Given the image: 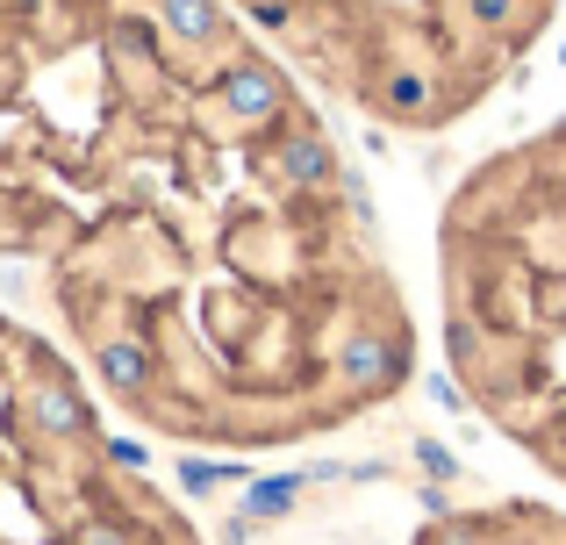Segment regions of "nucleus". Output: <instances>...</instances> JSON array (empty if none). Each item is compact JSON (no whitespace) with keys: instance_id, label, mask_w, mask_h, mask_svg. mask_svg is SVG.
I'll return each mask as SVG.
<instances>
[{"instance_id":"2","label":"nucleus","mask_w":566,"mask_h":545,"mask_svg":"<svg viewBox=\"0 0 566 545\" xmlns=\"http://www.w3.org/2000/svg\"><path fill=\"white\" fill-rule=\"evenodd\" d=\"M401 366H409V352H401V331H387V323H359V331L337 337V388L352 395V402H374V395H387L401 380Z\"/></svg>"},{"instance_id":"4","label":"nucleus","mask_w":566,"mask_h":545,"mask_svg":"<svg viewBox=\"0 0 566 545\" xmlns=\"http://www.w3.org/2000/svg\"><path fill=\"white\" fill-rule=\"evenodd\" d=\"M29 423H36L43 438H57V446H80V438H94V409H86V395L72 388V380L57 374L51 359H43L36 380H29Z\"/></svg>"},{"instance_id":"14","label":"nucleus","mask_w":566,"mask_h":545,"mask_svg":"<svg viewBox=\"0 0 566 545\" xmlns=\"http://www.w3.org/2000/svg\"><path fill=\"white\" fill-rule=\"evenodd\" d=\"M559 65H566V51H559Z\"/></svg>"},{"instance_id":"5","label":"nucleus","mask_w":566,"mask_h":545,"mask_svg":"<svg viewBox=\"0 0 566 545\" xmlns=\"http://www.w3.org/2000/svg\"><path fill=\"white\" fill-rule=\"evenodd\" d=\"M94 366H101V388L129 395V402H144V395L158 388V352H151V337H137V331L94 337Z\"/></svg>"},{"instance_id":"12","label":"nucleus","mask_w":566,"mask_h":545,"mask_svg":"<svg viewBox=\"0 0 566 545\" xmlns=\"http://www.w3.org/2000/svg\"><path fill=\"white\" fill-rule=\"evenodd\" d=\"M423 395H430L438 409H467V388H459L452 374H423Z\"/></svg>"},{"instance_id":"3","label":"nucleus","mask_w":566,"mask_h":545,"mask_svg":"<svg viewBox=\"0 0 566 545\" xmlns=\"http://www.w3.org/2000/svg\"><path fill=\"white\" fill-rule=\"evenodd\" d=\"M265 166L280 172V187H294V195H323V187H345V166H337L331 137H323L316 123H287L273 144H265Z\"/></svg>"},{"instance_id":"8","label":"nucleus","mask_w":566,"mask_h":545,"mask_svg":"<svg viewBox=\"0 0 566 545\" xmlns=\"http://www.w3.org/2000/svg\"><path fill=\"white\" fill-rule=\"evenodd\" d=\"M216 481H244L237 467H222V460H180V489L187 495H208Z\"/></svg>"},{"instance_id":"15","label":"nucleus","mask_w":566,"mask_h":545,"mask_svg":"<svg viewBox=\"0 0 566 545\" xmlns=\"http://www.w3.org/2000/svg\"><path fill=\"white\" fill-rule=\"evenodd\" d=\"M559 14H566V0H559Z\"/></svg>"},{"instance_id":"1","label":"nucleus","mask_w":566,"mask_h":545,"mask_svg":"<svg viewBox=\"0 0 566 545\" xmlns=\"http://www.w3.org/2000/svg\"><path fill=\"white\" fill-rule=\"evenodd\" d=\"M208 94H216V108L230 115L237 129H265L273 115H287V80H280V65L259 57V51H230Z\"/></svg>"},{"instance_id":"9","label":"nucleus","mask_w":566,"mask_h":545,"mask_svg":"<svg viewBox=\"0 0 566 545\" xmlns=\"http://www.w3.org/2000/svg\"><path fill=\"white\" fill-rule=\"evenodd\" d=\"M416 467H423L430 481H452V474H459V460L438 446V438H416Z\"/></svg>"},{"instance_id":"13","label":"nucleus","mask_w":566,"mask_h":545,"mask_svg":"<svg viewBox=\"0 0 566 545\" xmlns=\"http://www.w3.org/2000/svg\"><path fill=\"white\" fill-rule=\"evenodd\" d=\"M244 8H251V0H244ZM280 8H294V29H302L308 14H323L331 0H280ZM438 8H459V22H467V0H438ZM467 29H473V22H467Z\"/></svg>"},{"instance_id":"7","label":"nucleus","mask_w":566,"mask_h":545,"mask_svg":"<svg viewBox=\"0 0 566 545\" xmlns=\"http://www.w3.org/2000/svg\"><path fill=\"white\" fill-rule=\"evenodd\" d=\"M294 495H302V474H265V481H244V517L251 524H273L294 510Z\"/></svg>"},{"instance_id":"10","label":"nucleus","mask_w":566,"mask_h":545,"mask_svg":"<svg viewBox=\"0 0 566 545\" xmlns=\"http://www.w3.org/2000/svg\"><path fill=\"white\" fill-rule=\"evenodd\" d=\"M72 545H129V532L115 517H86L80 532H72Z\"/></svg>"},{"instance_id":"6","label":"nucleus","mask_w":566,"mask_h":545,"mask_svg":"<svg viewBox=\"0 0 566 545\" xmlns=\"http://www.w3.org/2000/svg\"><path fill=\"white\" fill-rule=\"evenodd\" d=\"M151 14L166 22L172 43H187V51L230 43V8H222V0H151Z\"/></svg>"},{"instance_id":"11","label":"nucleus","mask_w":566,"mask_h":545,"mask_svg":"<svg viewBox=\"0 0 566 545\" xmlns=\"http://www.w3.org/2000/svg\"><path fill=\"white\" fill-rule=\"evenodd\" d=\"M101 452H108V467H123V474H144V467H151V460H144V446H137V438H108Z\"/></svg>"}]
</instances>
